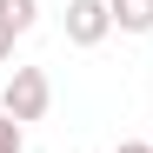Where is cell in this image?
Instances as JSON below:
<instances>
[{
    "instance_id": "cell-6",
    "label": "cell",
    "mask_w": 153,
    "mask_h": 153,
    "mask_svg": "<svg viewBox=\"0 0 153 153\" xmlns=\"http://www.w3.org/2000/svg\"><path fill=\"white\" fill-rule=\"evenodd\" d=\"M113 153H153V140H120Z\"/></svg>"
},
{
    "instance_id": "cell-2",
    "label": "cell",
    "mask_w": 153,
    "mask_h": 153,
    "mask_svg": "<svg viewBox=\"0 0 153 153\" xmlns=\"http://www.w3.org/2000/svg\"><path fill=\"white\" fill-rule=\"evenodd\" d=\"M113 33V7L107 0H67V40L73 47H100Z\"/></svg>"
},
{
    "instance_id": "cell-1",
    "label": "cell",
    "mask_w": 153,
    "mask_h": 153,
    "mask_svg": "<svg viewBox=\"0 0 153 153\" xmlns=\"http://www.w3.org/2000/svg\"><path fill=\"white\" fill-rule=\"evenodd\" d=\"M47 100H53L47 73H40V67H13V73H7V93H0V113H13L20 126H27V120L47 113Z\"/></svg>"
},
{
    "instance_id": "cell-3",
    "label": "cell",
    "mask_w": 153,
    "mask_h": 153,
    "mask_svg": "<svg viewBox=\"0 0 153 153\" xmlns=\"http://www.w3.org/2000/svg\"><path fill=\"white\" fill-rule=\"evenodd\" d=\"M120 33H153V0H107Z\"/></svg>"
},
{
    "instance_id": "cell-7",
    "label": "cell",
    "mask_w": 153,
    "mask_h": 153,
    "mask_svg": "<svg viewBox=\"0 0 153 153\" xmlns=\"http://www.w3.org/2000/svg\"><path fill=\"white\" fill-rule=\"evenodd\" d=\"M7 60H13V33L0 27V67H7Z\"/></svg>"
},
{
    "instance_id": "cell-4",
    "label": "cell",
    "mask_w": 153,
    "mask_h": 153,
    "mask_svg": "<svg viewBox=\"0 0 153 153\" xmlns=\"http://www.w3.org/2000/svg\"><path fill=\"white\" fill-rule=\"evenodd\" d=\"M33 20H40V0H0V27H7L13 40H20V33H27V27H33Z\"/></svg>"
},
{
    "instance_id": "cell-5",
    "label": "cell",
    "mask_w": 153,
    "mask_h": 153,
    "mask_svg": "<svg viewBox=\"0 0 153 153\" xmlns=\"http://www.w3.org/2000/svg\"><path fill=\"white\" fill-rule=\"evenodd\" d=\"M20 146H27V126L13 113H0V153H20Z\"/></svg>"
}]
</instances>
